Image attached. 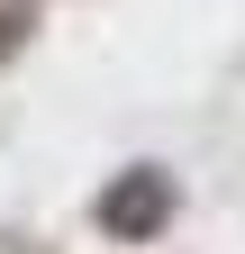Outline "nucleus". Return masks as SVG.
<instances>
[{
    "label": "nucleus",
    "mask_w": 245,
    "mask_h": 254,
    "mask_svg": "<svg viewBox=\"0 0 245 254\" xmlns=\"http://www.w3.org/2000/svg\"><path fill=\"white\" fill-rule=\"evenodd\" d=\"M155 209H164V190H155V182H136L127 200H118V190L100 200V218H109V227H155Z\"/></svg>",
    "instance_id": "f257e3e1"
}]
</instances>
